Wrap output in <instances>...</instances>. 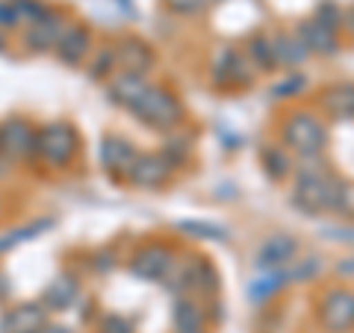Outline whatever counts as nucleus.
Here are the masks:
<instances>
[{"mask_svg":"<svg viewBox=\"0 0 354 333\" xmlns=\"http://www.w3.org/2000/svg\"><path fill=\"white\" fill-rule=\"evenodd\" d=\"M281 139L290 153H295V157H301V160H313L325 151L328 133H325V124L310 113V109H301V113H292L286 118Z\"/></svg>","mask_w":354,"mask_h":333,"instance_id":"7ed1b4c3","label":"nucleus"},{"mask_svg":"<svg viewBox=\"0 0 354 333\" xmlns=\"http://www.w3.org/2000/svg\"><path fill=\"white\" fill-rule=\"evenodd\" d=\"M298 257V242L292 236H269L257 251V265L260 272H283L290 269Z\"/></svg>","mask_w":354,"mask_h":333,"instance_id":"ddd939ff","label":"nucleus"},{"mask_svg":"<svg viewBox=\"0 0 354 333\" xmlns=\"http://www.w3.org/2000/svg\"><path fill=\"white\" fill-rule=\"evenodd\" d=\"M298 32V39L304 41V48L307 53H319V57H334L337 48H339V27H330L325 24L322 18H310L304 21L301 27L295 30Z\"/></svg>","mask_w":354,"mask_h":333,"instance_id":"9b49d317","label":"nucleus"},{"mask_svg":"<svg viewBox=\"0 0 354 333\" xmlns=\"http://www.w3.org/2000/svg\"><path fill=\"white\" fill-rule=\"evenodd\" d=\"M263 165H266V174L281 180L292 171V160H290V151L286 148H263Z\"/></svg>","mask_w":354,"mask_h":333,"instance_id":"bb28decb","label":"nucleus"},{"mask_svg":"<svg viewBox=\"0 0 354 333\" xmlns=\"http://www.w3.org/2000/svg\"><path fill=\"white\" fill-rule=\"evenodd\" d=\"M148 77L145 74H136V71H124L118 68L113 77L106 80V92H109V101L124 106V109H133V104L139 101L142 95H145L148 88Z\"/></svg>","mask_w":354,"mask_h":333,"instance_id":"dca6fc26","label":"nucleus"},{"mask_svg":"<svg viewBox=\"0 0 354 333\" xmlns=\"http://www.w3.org/2000/svg\"><path fill=\"white\" fill-rule=\"evenodd\" d=\"M286 283H290V274H286V269L283 272H263L257 280L248 286V298H251V301H266V298H272L274 292H281Z\"/></svg>","mask_w":354,"mask_h":333,"instance_id":"b1692460","label":"nucleus"},{"mask_svg":"<svg viewBox=\"0 0 354 333\" xmlns=\"http://www.w3.org/2000/svg\"><path fill=\"white\" fill-rule=\"evenodd\" d=\"M115 57H118V68L136 71V74H148L151 65H153L151 48L145 41H139V39H124L115 48Z\"/></svg>","mask_w":354,"mask_h":333,"instance_id":"6ab92c4d","label":"nucleus"},{"mask_svg":"<svg viewBox=\"0 0 354 333\" xmlns=\"http://www.w3.org/2000/svg\"><path fill=\"white\" fill-rule=\"evenodd\" d=\"M325 109L334 118H354V83H339L325 92Z\"/></svg>","mask_w":354,"mask_h":333,"instance_id":"4be33fe9","label":"nucleus"},{"mask_svg":"<svg viewBox=\"0 0 354 333\" xmlns=\"http://www.w3.org/2000/svg\"><path fill=\"white\" fill-rule=\"evenodd\" d=\"M204 304L198 298H177L174 304V330L177 333H204Z\"/></svg>","mask_w":354,"mask_h":333,"instance_id":"412c9836","label":"nucleus"},{"mask_svg":"<svg viewBox=\"0 0 354 333\" xmlns=\"http://www.w3.org/2000/svg\"><path fill=\"white\" fill-rule=\"evenodd\" d=\"M65 27H68V18H65L62 9H48V12L36 21V24L21 32V44H24L30 53L53 50V48H57V41L62 39Z\"/></svg>","mask_w":354,"mask_h":333,"instance_id":"423d86ee","label":"nucleus"},{"mask_svg":"<svg viewBox=\"0 0 354 333\" xmlns=\"http://www.w3.org/2000/svg\"><path fill=\"white\" fill-rule=\"evenodd\" d=\"M204 263L201 257H183V260H174L171 272L165 274V286L169 292L180 295V298H195L198 295V286H201V272H204Z\"/></svg>","mask_w":354,"mask_h":333,"instance_id":"f8f14e48","label":"nucleus"},{"mask_svg":"<svg viewBox=\"0 0 354 333\" xmlns=\"http://www.w3.org/2000/svg\"><path fill=\"white\" fill-rule=\"evenodd\" d=\"M48 325V316L39 304L15 307L3 316V333H41Z\"/></svg>","mask_w":354,"mask_h":333,"instance_id":"a211bd4d","label":"nucleus"},{"mask_svg":"<svg viewBox=\"0 0 354 333\" xmlns=\"http://www.w3.org/2000/svg\"><path fill=\"white\" fill-rule=\"evenodd\" d=\"M6 174H9V160L0 157V177H6Z\"/></svg>","mask_w":354,"mask_h":333,"instance_id":"473e14b6","label":"nucleus"},{"mask_svg":"<svg viewBox=\"0 0 354 333\" xmlns=\"http://www.w3.org/2000/svg\"><path fill=\"white\" fill-rule=\"evenodd\" d=\"M130 333H133V330H130Z\"/></svg>","mask_w":354,"mask_h":333,"instance_id":"4c0bfd02","label":"nucleus"},{"mask_svg":"<svg viewBox=\"0 0 354 333\" xmlns=\"http://www.w3.org/2000/svg\"><path fill=\"white\" fill-rule=\"evenodd\" d=\"M292 204L307 216L337 213L346 204V186L325 165H301L292 183Z\"/></svg>","mask_w":354,"mask_h":333,"instance_id":"f257e3e1","label":"nucleus"},{"mask_svg":"<svg viewBox=\"0 0 354 333\" xmlns=\"http://www.w3.org/2000/svg\"><path fill=\"white\" fill-rule=\"evenodd\" d=\"M115 71H118L115 48H101L88 57V77H92V80H109Z\"/></svg>","mask_w":354,"mask_h":333,"instance_id":"a878e982","label":"nucleus"},{"mask_svg":"<svg viewBox=\"0 0 354 333\" xmlns=\"http://www.w3.org/2000/svg\"><path fill=\"white\" fill-rule=\"evenodd\" d=\"M301 88H304V77H286L281 86L272 88V95H274V97H290V95H295V92H301Z\"/></svg>","mask_w":354,"mask_h":333,"instance_id":"c756f323","label":"nucleus"},{"mask_svg":"<svg viewBox=\"0 0 354 333\" xmlns=\"http://www.w3.org/2000/svg\"><path fill=\"white\" fill-rule=\"evenodd\" d=\"M130 113L145 127L160 130V133H171L180 127V121H183V106L177 101V95H171L169 88H162V86H148L145 95L133 104Z\"/></svg>","mask_w":354,"mask_h":333,"instance_id":"f03ea898","label":"nucleus"},{"mask_svg":"<svg viewBox=\"0 0 354 333\" xmlns=\"http://www.w3.org/2000/svg\"><path fill=\"white\" fill-rule=\"evenodd\" d=\"M165 6H169L174 15H183V18L201 15L204 9H209L207 0H165Z\"/></svg>","mask_w":354,"mask_h":333,"instance_id":"c85d7f7f","label":"nucleus"},{"mask_svg":"<svg viewBox=\"0 0 354 333\" xmlns=\"http://www.w3.org/2000/svg\"><path fill=\"white\" fill-rule=\"evenodd\" d=\"M245 57L257 65L260 71H272L278 68L274 65V48H272V36H266V32H257L251 41H248V53Z\"/></svg>","mask_w":354,"mask_h":333,"instance_id":"393cba45","label":"nucleus"},{"mask_svg":"<svg viewBox=\"0 0 354 333\" xmlns=\"http://www.w3.org/2000/svg\"><path fill=\"white\" fill-rule=\"evenodd\" d=\"M183 230H192L198 236H209V239H225V233L218 227H209V225H183Z\"/></svg>","mask_w":354,"mask_h":333,"instance_id":"7c9ffc66","label":"nucleus"},{"mask_svg":"<svg viewBox=\"0 0 354 333\" xmlns=\"http://www.w3.org/2000/svg\"><path fill=\"white\" fill-rule=\"evenodd\" d=\"M3 3H6V0H0V18H3Z\"/></svg>","mask_w":354,"mask_h":333,"instance_id":"f704fd0d","label":"nucleus"},{"mask_svg":"<svg viewBox=\"0 0 354 333\" xmlns=\"http://www.w3.org/2000/svg\"><path fill=\"white\" fill-rule=\"evenodd\" d=\"M272 48H274V65L278 68H292V65H301L310 57L304 41L298 39V32H274Z\"/></svg>","mask_w":354,"mask_h":333,"instance_id":"aec40b11","label":"nucleus"},{"mask_svg":"<svg viewBox=\"0 0 354 333\" xmlns=\"http://www.w3.org/2000/svg\"><path fill=\"white\" fill-rule=\"evenodd\" d=\"M171 174H174V169L165 162L162 153H139L127 174V183L139 186V189H162L171 180Z\"/></svg>","mask_w":354,"mask_h":333,"instance_id":"1a4fd4ad","label":"nucleus"},{"mask_svg":"<svg viewBox=\"0 0 354 333\" xmlns=\"http://www.w3.org/2000/svg\"><path fill=\"white\" fill-rule=\"evenodd\" d=\"M36 127L24 118H9L0 124V157L3 160H30L36 157Z\"/></svg>","mask_w":354,"mask_h":333,"instance_id":"39448f33","label":"nucleus"},{"mask_svg":"<svg viewBox=\"0 0 354 333\" xmlns=\"http://www.w3.org/2000/svg\"><path fill=\"white\" fill-rule=\"evenodd\" d=\"M57 59L62 65H68V68H77V65H83L88 57H92V32H88L83 24H68L62 32V39L57 41Z\"/></svg>","mask_w":354,"mask_h":333,"instance_id":"9d476101","label":"nucleus"},{"mask_svg":"<svg viewBox=\"0 0 354 333\" xmlns=\"http://www.w3.org/2000/svg\"><path fill=\"white\" fill-rule=\"evenodd\" d=\"M319 321L328 333H348L354 327V292L330 289L319 301Z\"/></svg>","mask_w":354,"mask_h":333,"instance_id":"0eeeda50","label":"nucleus"},{"mask_svg":"<svg viewBox=\"0 0 354 333\" xmlns=\"http://www.w3.org/2000/svg\"><path fill=\"white\" fill-rule=\"evenodd\" d=\"M41 333H68V330H41Z\"/></svg>","mask_w":354,"mask_h":333,"instance_id":"72a5a7b5","label":"nucleus"},{"mask_svg":"<svg viewBox=\"0 0 354 333\" xmlns=\"http://www.w3.org/2000/svg\"><path fill=\"white\" fill-rule=\"evenodd\" d=\"M0 209H3V201H0Z\"/></svg>","mask_w":354,"mask_h":333,"instance_id":"e433bc0d","label":"nucleus"},{"mask_svg":"<svg viewBox=\"0 0 354 333\" xmlns=\"http://www.w3.org/2000/svg\"><path fill=\"white\" fill-rule=\"evenodd\" d=\"M74 298H77V280L71 274L57 277V280L44 289V304H48L50 310H65L74 301Z\"/></svg>","mask_w":354,"mask_h":333,"instance_id":"5701e85b","label":"nucleus"},{"mask_svg":"<svg viewBox=\"0 0 354 333\" xmlns=\"http://www.w3.org/2000/svg\"><path fill=\"white\" fill-rule=\"evenodd\" d=\"M174 265V251L162 242H151V245L139 248L130 260V272L142 277V280H165V274Z\"/></svg>","mask_w":354,"mask_h":333,"instance_id":"6e6552de","label":"nucleus"},{"mask_svg":"<svg viewBox=\"0 0 354 333\" xmlns=\"http://www.w3.org/2000/svg\"><path fill=\"white\" fill-rule=\"evenodd\" d=\"M77 151H80V136L71 124L65 121H53V124H44L36 133V157L41 162L53 165V169H65L71 165Z\"/></svg>","mask_w":354,"mask_h":333,"instance_id":"20e7f679","label":"nucleus"},{"mask_svg":"<svg viewBox=\"0 0 354 333\" xmlns=\"http://www.w3.org/2000/svg\"><path fill=\"white\" fill-rule=\"evenodd\" d=\"M162 157L165 162L171 165V169H180V165H186V160L192 157V145H189V139H165V145H162Z\"/></svg>","mask_w":354,"mask_h":333,"instance_id":"cd10ccee","label":"nucleus"},{"mask_svg":"<svg viewBox=\"0 0 354 333\" xmlns=\"http://www.w3.org/2000/svg\"><path fill=\"white\" fill-rule=\"evenodd\" d=\"M213 74H216V86L221 88H242L251 83V68H248V57H242L239 50L227 48L216 57L213 65Z\"/></svg>","mask_w":354,"mask_h":333,"instance_id":"4468645a","label":"nucleus"},{"mask_svg":"<svg viewBox=\"0 0 354 333\" xmlns=\"http://www.w3.org/2000/svg\"><path fill=\"white\" fill-rule=\"evenodd\" d=\"M6 44H9V30H6L3 24H0V50H3Z\"/></svg>","mask_w":354,"mask_h":333,"instance_id":"2f4dec72","label":"nucleus"},{"mask_svg":"<svg viewBox=\"0 0 354 333\" xmlns=\"http://www.w3.org/2000/svg\"><path fill=\"white\" fill-rule=\"evenodd\" d=\"M136 157H139V151L121 136H106L101 145V162H104L106 174L115 177V180H127Z\"/></svg>","mask_w":354,"mask_h":333,"instance_id":"2eb2a0df","label":"nucleus"},{"mask_svg":"<svg viewBox=\"0 0 354 333\" xmlns=\"http://www.w3.org/2000/svg\"><path fill=\"white\" fill-rule=\"evenodd\" d=\"M207 3H209V6H216V3H218V0H207Z\"/></svg>","mask_w":354,"mask_h":333,"instance_id":"c9c22d12","label":"nucleus"},{"mask_svg":"<svg viewBox=\"0 0 354 333\" xmlns=\"http://www.w3.org/2000/svg\"><path fill=\"white\" fill-rule=\"evenodd\" d=\"M48 3L44 0H6L3 3V18H0V24H3L9 32L12 30H21L24 32L27 27H32L36 21L48 12Z\"/></svg>","mask_w":354,"mask_h":333,"instance_id":"f3484780","label":"nucleus"}]
</instances>
